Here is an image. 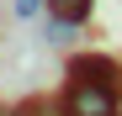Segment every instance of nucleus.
Wrapping results in <instances>:
<instances>
[{
  "mask_svg": "<svg viewBox=\"0 0 122 116\" xmlns=\"http://www.w3.org/2000/svg\"><path fill=\"white\" fill-rule=\"evenodd\" d=\"M74 32H80V21H69V16H43V37H48V48H69L74 42Z\"/></svg>",
  "mask_w": 122,
  "mask_h": 116,
  "instance_id": "obj_3",
  "label": "nucleus"
},
{
  "mask_svg": "<svg viewBox=\"0 0 122 116\" xmlns=\"http://www.w3.org/2000/svg\"><path fill=\"white\" fill-rule=\"evenodd\" d=\"M117 111H122V90L101 79H69L58 100V116H117Z\"/></svg>",
  "mask_w": 122,
  "mask_h": 116,
  "instance_id": "obj_1",
  "label": "nucleus"
},
{
  "mask_svg": "<svg viewBox=\"0 0 122 116\" xmlns=\"http://www.w3.org/2000/svg\"><path fill=\"white\" fill-rule=\"evenodd\" d=\"M48 11L53 16H69V21H80V27L90 21V0H48Z\"/></svg>",
  "mask_w": 122,
  "mask_h": 116,
  "instance_id": "obj_4",
  "label": "nucleus"
},
{
  "mask_svg": "<svg viewBox=\"0 0 122 116\" xmlns=\"http://www.w3.org/2000/svg\"><path fill=\"white\" fill-rule=\"evenodd\" d=\"M48 16V0H16V21H43Z\"/></svg>",
  "mask_w": 122,
  "mask_h": 116,
  "instance_id": "obj_5",
  "label": "nucleus"
},
{
  "mask_svg": "<svg viewBox=\"0 0 122 116\" xmlns=\"http://www.w3.org/2000/svg\"><path fill=\"white\" fill-rule=\"evenodd\" d=\"M117 116H122V111H117Z\"/></svg>",
  "mask_w": 122,
  "mask_h": 116,
  "instance_id": "obj_6",
  "label": "nucleus"
},
{
  "mask_svg": "<svg viewBox=\"0 0 122 116\" xmlns=\"http://www.w3.org/2000/svg\"><path fill=\"white\" fill-rule=\"evenodd\" d=\"M69 79H101V85H117L122 90V63L106 53H74L69 58Z\"/></svg>",
  "mask_w": 122,
  "mask_h": 116,
  "instance_id": "obj_2",
  "label": "nucleus"
}]
</instances>
